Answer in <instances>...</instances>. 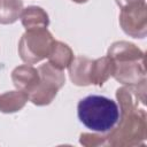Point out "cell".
Masks as SVG:
<instances>
[{
    "label": "cell",
    "instance_id": "obj_1",
    "mask_svg": "<svg viewBox=\"0 0 147 147\" xmlns=\"http://www.w3.org/2000/svg\"><path fill=\"white\" fill-rule=\"evenodd\" d=\"M79 122L87 129L99 132H110L119 121V107L116 101L105 95H87L77 106Z\"/></svg>",
    "mask_w": 147,
    "mask_h": 147
},
{
    "label": "cell",
    "instance_id": "obj_2",
    "mask_svg": "<svg viewBox=\"0 0 147 147\" xmlns=\"http://www.w3.org/2000/svg\"><path fill=\"white\" fill-rule=\"evenodd\" d=\"M119 121L108 132L106 140L110 145L131 146L139 145L146 139V114L144 108H119Z\"/></svg>",
    "mask_w": 147,
    "mask_h": 147
},
{
    "label": "cell",
    "instance_id": "obj_3",
    "mask_svg": "<svg viewBox=\"0 0 147 147\" xmlns=\"http://www.w3.org/2000/svg\"><path fill=\"white\" fill-rule=\"evenodd\" d=\"M54 41L53 36L47 29L28 30L18 44L20 56L28 64L37 63L48 57Z\"/></svg>",
    "mask_w": 147,
    "mask_h": 147
},
{
    "label": "cell",
    "instance_id": "obj_4",
    "mask_svg": "<svg viewBox=\"0 0 147 147\" xmlns=\"http://www.w3.org/2000/svg\"><path fill=\"white\" fill-rule=\"evenodd\" d=\"M40 80L37 87L29 94V100L37 106H45L53 101L57 91L64 85L65 77L61 69L45 63L38 68Z\"/></svg>",
    "mask_w": 147,
    "mask_h": 147
},
{
    "label": "cell",
    "instance_id": "obj_5",
    "mask_svg": "<svg viewBox=\"0 0 147 147\" xmlns=\"http://www.w3.org/2000/svg\"><path fill=\"white\" fill-rule=\"evenodd\" d=\"M121 9L119 23L123 31L133 38H144L147 33L146 3L140 2Z\"/></svg>",
    "mask_w": 147,
    "mask_h": 147
},
{
    "label": "cell",
    "instance_id": "obj_6",
    "mask_svg": "<svg viewBox=\"0 0 147 147\" xmlns=\"http://www.w3.org/2000/svg\"><path fill=\"white\" fill-rule=\"evenodd\" d=\"M114 62L113 76L124 85H138L145 82V59H127Z\"/></svg>",
    "mask_w": 147,
    "mask_h": 147
},
{
    "label": "cell",
    "instance_id": "obj_7",
    "mask_svg": "<svg viewBox=\"0 0 147 147\" xmlns=\"http://www.w3.org/2000/svg\"><path fill=\"white\" fill-rule=\"evenodd\" d=\"M11 80L15 85V87L20 91L25 92L28 95L37 87L40 77L38 69L24 64L15 68L11 72Z\"/></svg>",
    "mask_w": 147,
    "mask_h": 147
},
{
    "label": "cell",
    "instance_id": "obj_8",
    "mask_svg": "<svg viewBox=\"0 0 147 147\" xmlns=\"http://www.w3.org/2000/svg\"><path fill=\"white\" fill-rule=\"evenodd\" d=\"M92 65H93V60L91 59H87L85 56L74 57L72 62L68 67L71 82L78 86H86L92 84L91 83Z\"/></svg>",
    "mask_w": 147,
    "mask_h": 147
},
{
    "label": "cell",
    "instance_id": "obj_9",
    "mask_svg": "<svg viewBox=\"0 0 147 147\" xmlns=\"http://www.w3.org/2000/svg\"><path fill=\"white\" fill-rule=\"evenodd\" d=\"M21 21L23 26L28 30H37V29H46L49 24L47 13L37 6H30L22 10Z\"/></svg>",
    "mask_w": 147,
    "mask_h": 147
},
{
    "label": "cell",
    "instance_id": "obj_10",
    "mask_svg": "<svg viewBox=\"0 0 147 147\" xmlns=\"http://www.w3.org/2000/svg\"><path fill=\"white\" fill-rule=\"evenodd\" d=\"M29 100V95L23 91H9L0 95V111L1 113H15L21 110L26 101Z\"/></svg>",
    "mask_w": 147,
    "mask_h": 147
},
{
    "label": "cell",
    "instance_id": "obj_11",
    "mask_svg": "<svg viewBox=\"0 0 147 147\" xmlns=\"http://www.w3.org/2000/svg\"><path fill=\"white\" fill-rule=\"evenodd\" d=\"M113 72H114V62L108 55L100 57L98 60H93L91 83L101 86L110 76H113Z\"/></svg>",
    "mask_w": 147,
    "mask_h": 147
},
{
    "label": "cell",
    "instance_id": "obj_12",
    "mask_svg": "<svg viewBox=\"0 0 147 147\" xmlns=\"http://www.w3.org/2000/svg\"><path fill=\"white\" fill-rule=\"evenodd\" d=\"M48 60H49L51 64L63 70L64 68H68L70 65V63L72 62L74 53L68 45L55 40L53 44L52 51L48 55Z\"/></svg>",
    "mask_w": 147,
    "mask_h": 147
},
{
    "label": "cell",
    "instance_id": "obj_13",
    "mask_svg": "<svg viewBox=\"0 0 147 147\" xmlns=\"http://www.w3.org/2000/svg\"><path fill=\"white\" fill-rule=\"evenodd\" d=\"M22 10V0H0V23L11 24L16 22Z\"/></svg>",
    "mask_w": 147,
    "mask_h": 147
},
{
    "label": "cell",
    "instance_id": "obj_14",
    "mask_svg": "<svg viewBox=\"0 0 147 147\" xmlns=\"http://www.w3.org/2000/svg\"><path fill=\"white\" fill-rule=\"evenodd\" d=\"M106 136H98V134H90V133H83L80 134V144L85 146H96V145H103L106 144Z\"/></svg>",
    "mask_w": 147,
    "mask_h": 147
},
{
    "label": "cell",
    "instance_id": "obj_15",
    "mask_svg": "<svg viewBox=\"0 0 147 147\" xmlns=\"http://www.w3.org/2000/svg\"><path fill=\"white\" fill-rule=\"evenodd\" d=\"M140 2H145V0H116V3L121 8H124V7L131 6V5H136V3H140Z\"/></svg>",
    "mask_w": 147,
    "mask_h": 147
},
{
    "label": "cell",
    "instance_id": "obj_16",
    "mask_svg": "<svg viewBox=\"0 0 147 147\" xmlns=\"http://www.w3.org/2000/svg\"><path fill=\"white\" fill-rule=\"evenodd\" d=\"M72 1H75V2H77V3H84V2H86L87 0H72Z\"/></svg>",
    "mask_w": 147,
    "mask_h": 147
}]
</instances>
